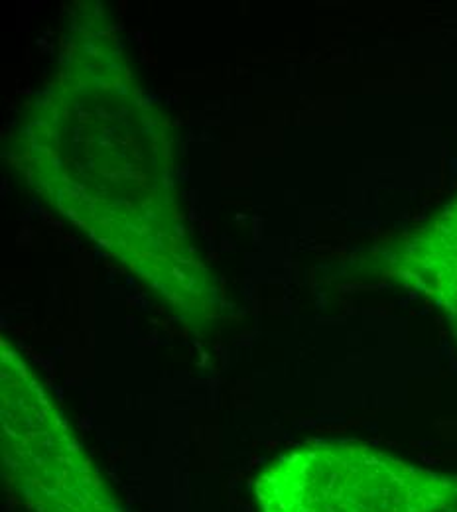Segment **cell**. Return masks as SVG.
I'll return each instance as SVG.
<instances>
[{
    "label": "cell",
    "mask_w": 457,
    "mask_h": 512,
    "mask_svg": "<svg viewBox=\"0 0 457 512\" xmlns=\"http://www.w3.org/2000/svg\"><path fill=\"white\" fill-rule=\"evenodd\" d=\"M261 512H457V475L359 442L284 453L255 481Z\"/></svg>",
    "instance_id": "cell-1"
},
{
    "label": "cell",
    "mask_w": 457,
    "mask_h": 512,
    "mask_svg": "<svg viewBox=\"0 0 457 512\" xmlns=\"http://www.w3.org/2000/svg\"><path fill=\"white\" fill-rule=\"evenodd\" d=\"M2 453L36 512H121L26 363L2 349Z\"/></svg>",
    "instance_id": "cell-2"
},
{
    "label": "cell",
    "mask_w": 457,
    "mask_h": 512,
    "mask_svg": "<svg viewBox=\"0 0 457 512\" xmlns=\"http://www.w3.org/2000/svg\"><path fill=\"white\" fill-rule=\"evenodd\" d=\"M394 266L400 278L436 302L457 341V197L406 239Z\"/></svg>",
    "instance_id": "cell-3"
}]
</instances>
